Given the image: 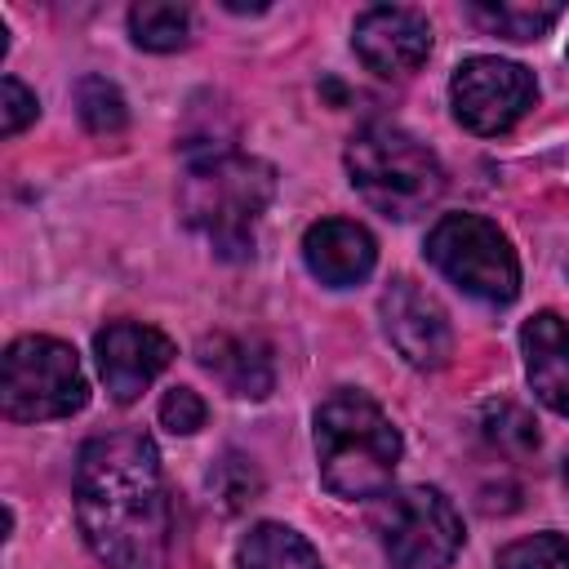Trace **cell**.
<instances>
[{
	"mask_svg": "<svg viewBox=\"0 0 569 569\" xmlns=\"http://www.w3.org/2000/svg\"><path fill=\"white\" fill-rule=\"evenodd\" d=\"M76 520L107 569H169L173 511L151 436L107 431L84 440L76 458Z\"/></svg>",
	"mask_w": 569,
	"mask_h": 569,
	"instance_id": "6da1fadb",
	"label": "cell"
},
{
	"mask_svg": "<svg viewBox=\"0 0 569 569\" xmlns=\"http://www.w3.org/2000/svg\"><path fill=\"white\" fill-rule=\"evenodd\" d=\"M84 405H89V378L67 342L49 333H27L4 347L0 409L9 422H53L80 413Z\"/></svg>",
	"mask_w": 569,
	"mask_h": 569,
	"instance_id": "5b68a950",
	"label": "cell"
},
{
	"mask_svg": "<svg viewBox=\"0 0 569 569\" xmlns=\"http://www.w3.org/2000/svg\"><path fill=\"white\" fill-rule=\"evenodd\" d=\"M36 116H40L36 93H31L18 76H4V80H0V133L13 138V133H22Z\"/></svg>",
	"mask_w": 569,
	"mask_h": 569,
	"instance_id": "7402d4cb",
	"label": "cell"
},
{
	"mask_svg": "<svg viewBox=\"0 0 569 569\" xmlns=\"http://www.w3.org/2000/svg\"><path fill=\"white\" fill-rule=\"evenodd\" d=\"M467 18L476 27H485L489 36H507V40H538L560 22V4H471Z\"/></svg>",
	"mask_w": 569,
	"mask_h": 569,
	"instance_id": "e0dca14e",
	"label": "cell"
},
{
	"mask_svg": "<svg viewBox=\"0 0 569 569\" xmlns=\"http://www.w3.org/2000/svg\"><path fill=\"white\" fill-rule=\"evenodd\" d=\"M76 111H80V120H84L89 133H120L129 124L124 93L107 76H84L76 84Z\"/></svg>",
	"mask_w": 569,
	"mask_h": 569,
	"instance_id": "d6986e66",
	"label": "cell"
},
{
	"mask_svg": "<svg viewBox=\"0 0 569 569\" xmlns=\"http://www.w3.org/2000/svg\"><path fill=\"white\" fill-rule=\"evenodd\" d=\"M480 431H485V440H489L498 453H507V458H529V453L538 449V422H533V413H529L525 405H516V400H489V405L480 409Z\"/></svg>",
	"mask_w": 569,
	"mask_h": 569,
	"instance_id": "ac0fdd59",
	"label": "cell"
},
{
	"mask_svg": "<svg viewBox=\"0 0 569 569\" xmlns=\"http://www.w3.org/2000/svg\"><path fill=\"white\" fill-rule=\"evenodd\" d=\"M200 365L231 391L244 400H262L276 387V365H271V347L262 338H244V333H213L200 338L196 347Z\"/></svg>",
	"mask_w": 569,
	"mask_h": 569,
	"instance_id": "5bb4252c",
	"label": "cell"
},
{
	"mask_svg": "<svg viewBox=\"0 0 569 569\" xmlns=\"http://www.w3.org/2000/svg\"><path fill=\"white\" fill-rule=\"evenodd\" d=\"M498 569H569V538L551 529L533 538H516L498 551Z\"/></svg>",
	"mask_w": 569,
	"mask_h": 569,
	"instance_id": "ffe728a7",
	"label": "cell"
},
{
	"mask_svg": "<svg viewBox=\"0 0 569 569\" xmlns=\"http://www.w3.org/2000/svg\"><path fill=\"white\" fill-rule=\"evenodd\" d=\"M449 98H453V116L462 129L493 138L529 116V107L538 102V80L525 62L476 53L453 67Z\"/></svg>",
	"mask_w": 569,
	"mask_h": 569,
	"instance_id": "ba28073f",
	"label": "cell"
},
{
	"mask_svg": "<svg viewBox=\"0 0 569 569\" xmlns=\"http://www.w3.org/2000/svg\"><path fill=\"white\" fill-rule=\"evenodd\" d=\"M427 258L449 284L489 307H507L520 293V258L507 231L480 213H445L427 231Z\"/></svg>",
	"mask_w": 569,
	"mask_h": 569,
	"instance_id": "8992f818",
	"label": "cell"
},
{
	"mask_svg": "<svg viewBox=\"0 0 569 569\" xmlns=\"http://www.w3.org/2000/svg\"><path fill=\"white\" fill-rule=\"evenodd\" d=\"M302 262H307V271H311L320 284H329V289H351V284H360V280L373 271L378 244H373V236H369L360 222H351V218H320V222H311L307 236H302Z\"/></svg>",
	"mask_w": 569,
	"mask_h": 569,
	"instance_id": "7c38bea8",
	"label": "cell"
},
{
	"mask_svg": "<svg viewBox=\"0 0 569 569\" xmlns=\"http://www.w3.org/2000/svg\"><path fill=\"white\" fill-rule=\"evenodd\" d=\"M129 36L138 49L151 53H173L191 40V9L169 4V0H142L129 9Z\"/></svg>",
	"mask_w": 569,
	"mask_h": 569,
	"instance_id": "2e32d148",
	"label": "cell"
},
{
	"mask_svg": "<svg viewBox=\"0 0 569 569\" xmlns=\"http://www.w3.org/2000/svg\"><path fill=\"white\" fill-rule=\"evenodd\" d=\"M236 569H325L316 547L289 529V525H276V520H262L253 525L240 547H236Z\"/></svg>",
	"mask_w": 569,
	"mask_h": 569,
	"instance_id": "9a60e30c",
	"label": "cell"
},
{
	"mask_svg": "<svg viewBox=\"0 0 569 569\" xmlns=\"http://www.w3.org/2000/svg\"><path fill=\"white\" fill-rule=\"evenodd\" d=\"M276 196V169L244 151H209L187 164L178 209L218 258H249L258 222Z\"/></svg>",
	"mask_w": 569,
	"mask_h": 569,
	"instance_id": "7a4b0ae2",
	"label": "cell"
},
{
	"mask_svg": "<svg viewBox=\"0 0 569 569\" xmlns=\"http://www.w3.org/2000/svg\"><path fill=\"white\" fill-rule=\"evenodd\" d=\"M520 351L533 396L569 418V320H560L556 311L529 316L520 329Z\"/></svg>",
	"mask_w": 569,
	"mask_h": 569,
	"instance_id": "4fadbf2b",
	"label": "cell"
},
{
	"mask_svg": "<svg viewBox=\"0 0 569 569\" xmlns=\"http://www.w3.org/2000/svg\"><path fill=\"white\" fill-rule=\"evenodd\" d=\"M382 333L387 342L413 365V369H445L453 356V325L436 293H427L418 280L396 276L382 289Z\"/></svg>",
	"mask_w": 569,
	"mask_h": 569,
	"instance_id": "9c48e42d",
	"label": "cell"
},
{
	"mask_svg": "<svg viewBox=\"0 0 569 569\" xmlns=\"http://www.w3.org/2000/svg\"><path fill=\"white\" fill-rule=\"evenodd\" d=\"M204 400L191 391V387H173V391H164V400H160V422L173 431V436H191V431H200L204 427Z\"/></svg>",
	"mask_w": 569,
	"mask_h": 569,
	"instance_id": "603a6c76",
	"label": "cell"
},
{
	"mask_svg": "<svg viewBox=\"0 0 569 569\" xmlns=\"http://www.w3.org/2000/svg\"><path fill=\"white\" fill-rule=\"evenodd\" d=\"M400 453H405V440L373 396L342 387L329 400H320L316 462H320V480L329 493L347 502L382 498L400 467Z\"/></svg>",
	"mask_w": 569,
	"mask_h": 569,
	"instance_id": "3957f363",
	"label": "cell"
},
{
	"mask_svg": "<svg viewBox=\"0 0 569 569\" xmlns=\"http://www.w3.org/2000/svg\"><path fill=\"white\" fill-rule=\"evenodd\" d=\"M369 525L396 569H445L462 551V516L436 485L387 489Z\"/></svg>",
	"mask_w": 569,
	"mask_h": 569,
	"instance_id": "52a82bcc",
	"label": "cell"
},
{
	"mask_svg": "<svg viewBox=\"0 0 569 569\" xmlns=\"http://www.w3.org/2000/svg\"><path fill=\"white\" fill-rule=\"evenodd\" d=\"M342 160H347L351 187L365 196V204L396 222L427 213L445 191V169H440L436 151L427 142H418L409 129L387 124V120L356 129Z\"/></svg>",
	"mask_w": 569,
	"mask_h": 569,
	"instance_id": "277c9868",
	"label": "cell"
},
{
	"mask_svg": "<svg viewBox=\"0 0 569 569\" xmlns=\"http://www.w3.org/2000/svg\"><path fill=\"white\" fill-rule=\"evenodd\" d=\"M351 49L373 76H413L431 53V22L409 4H373L356 18Z\"/></svg>",
	"mask_w": 569,
	"mask_h": 569,
	"instance_id": "8fae6325",
	"label": "cell"
},
{
	"mask_svg": "<svg viewBox=\"0 0 569 569\" xmlns=\"http://www.w3.org/2000/svg\"><path fill=\"white\" fill-rule=\"evenodd\" d=\"M209 489H213V498H222L227 511H240L244 502L258 498L262 480H258V471H253L249 458H240V453H222V458L213 462V471H209Z\"/></svg>",
	"mask_w": 569,
	"mask_h": 569,
	"instance_id": "44dd1931",
	"label": "cell"
},
{
	"mask_svg": "<svg viewBox=\"0 0 569 569\" xmlns=\"http://www.w3.org/2000/svg\"><path fill=\"white\" fill-rule=\"evenodd\" d=\"M93 356H98V373H102L111 400L116 405H129V400H138L169 369V360L178 351H173V338L160 333V329H151V325L111 320L107 329H98Z\"/></svg>",
	"mask_w": 569,
	"mask_h": 569,
	"instance_id": "30bf717a",
	"label": "cell"
},
{
	"mask_svg": "<svg viewBox=\"0 0 569 569\" xmlns=\"http://www.w3.org/2000/svg\"><path fill=\"white\" fill-rule=\"evenodd\" d=\"M565 485H569V458H565Z\"/></svg>",
	"mask_w": 569,
	"mask_h": 569,
	"instance_id": "cb8c5ba5",
	"label": "cell"
}]
</instances>
